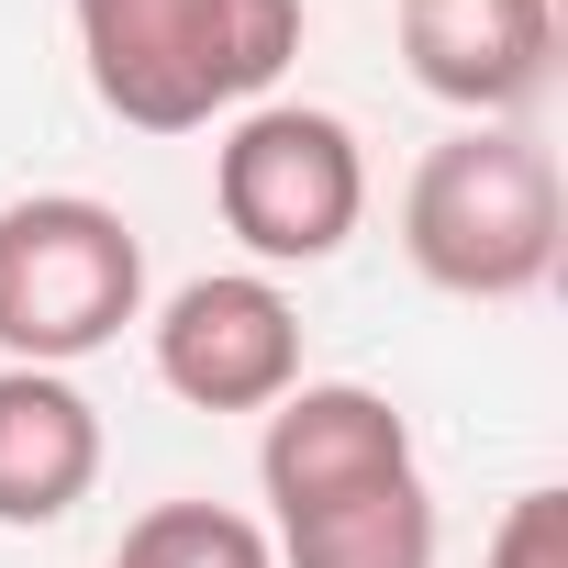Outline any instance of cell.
I'll return each mask as SVG.
<instances>
[{
    "instance_id": "6da1fadb",
    "label": "cell",
    "mask_w": 568,
    "mask_h": 568,
    "mask_svg": "<svg viewBox=\"0 0 568 568\" xmlns=\"http://www.w3.org/2000/svg\"><path fill=\"white\" fill-rule=\"evenodd\" d=\"M68 23L90 101L134 134H201L302 57V0H68Z\"/></svg>"
},
{
    "instance_id": "7a4b0ae2",
    "label": "cell",
    "mask_w": 568,
    "mask_h": 568,
    "mask_svg": "<svg viewBox=\"0 0 568 568\" xmlns=\"http://www.w3.org/2000/svg\"><path fill=\"white\" fill-rule=\"evenodd\" d=\"M557 245H568V190H557V156L524 123H457V134L424 145V168L402 190V256L446 302L546 291Z\"/></svg>"
},
{
    "instance_id": "3957f363",
    "label": "cell",
    "mask_w": 568,
    "mask_h": 568,
    "mask_svg": "<svg viewBox=\"0 0 568 568\" xmlns=\"http://www.w3.org/2000/svg\"><path fill=\"white\" fill-rule=\"evenodd\" d=\"M145 324V234L90 190L0 201V368H79Z\"/></svg>"
},
{
    "instance_id": "277c9868",
    "label": "cell",
    "mask_w": 568,
    "mask_h": 568,
    "mask_svg": "<svg viewBox=\"0 0 568 568\" xmlns=\"http://www.w3.org/2000/svg\"><path fill=\"white\" fill-rule=\"evenodd\" d=\"M212 212L256 267H324L368 223V145L324 101H245L212 145Z\"/></svg>"
},
{
    "instance_id": "5b68a950",
    "label": "cell",
    "mask_w": 568,
    "mask_h": 568,
    "mask_svg": "<svg viewBox=\"0 0 568 568\" xmlns=\"http://www.w3.org/2000/svg\"><path fill=\"white\" fill-rule=\"evenodd\" d=\"M156 379L190 413H267L302 390V302L267 267H212L156 313Z\"/></svg>"
},
{
    "instance_id": "8992f818",
    "label": "cell",
    "mask_w": 568,
    "mask_h": 568,
    "mask_svg": "<svg viewBox=\"0 0 568 568\" xmlns=\"http://www.w3.org/2000/svg\"><path fill=\"white\" fill-rule=\"evenodd\" d=\"M379 479H413V424L390 390L368 379H302L267 402V435H256V490H267V524H302L324 501H357Z\"/></svg>"
},
{
    "instance_id": "52a82bcc",
    "label": "cell",
    "mask_w": 568,
    "mask_h": 568,
    "mask_svg": "<svg viewBox=\"0 0 568 568\" xmlns=\"http://www.w3.org/2000/svg\"><path fill=\"white\" fill-rule=\"evenodd\" d=\"M413 79L468 123H524L557 79V0H402Z\"/></svg>"
},
{
    "instance_id": "ba28073f",
    "label": "cell",
    "mask_w": 568,
    "mask_h": 568,
    "mask_svg": "<svg viewBox=\"0 0 568 568\" xmlns=\"http://www.w3.org/2000/svg\"><path fill=\"white\" fill-rule=\"evenodd\" d=\"M101 479V402L68 368H0V524H68Z\"/></svg>"
},
{
    "instance_id": "9c48e42d",
    "label": "cell",
    "mask_w": 568,
    "mask_h": 568,
    "mask_svg": "<svg viewBox=\"0 0 568 568\" xmlns=\"http://www.w3.org/2000/svg\"><path fill=\"white\" fill-rule=\"evenodd\" d=\"M267 546H278V568H435L446 535H435V490L413 468V479H379L357 501H324L302 524H267Z\"/></svg>"
},
{
    "instance_id": "30bf717a",
    "label": "cell",
    "mask_w": 568,
    "mask_h": 568,
    "mask_svg": "<svg viewBox=\"0 0 568 568\" xmlns=\"http://www.w3.org/2000/svg\"><path fill=\"white\" fill-rule=\"evenodd\" d=\"M112 568H278V546H267V524L234 513V501H156V513L123 524Z\"/></svg>"
},
{
    "instance_id": "8fae6325",
    "label": "cell",
    "mask_w": 568,
    "mask_h": 568,
    "mask_svg": "<svg viewBox=\"0 0 568 568\" xmlns=\"http://www.w3.org/2000/svg\"><path fill=\"white\" fill-rule=\"evenodd\" d=\"M479 568H568V490H513Z\"/></svg>"
}]
</instances>
